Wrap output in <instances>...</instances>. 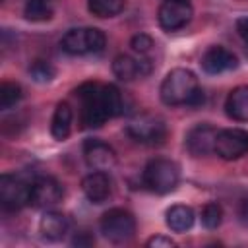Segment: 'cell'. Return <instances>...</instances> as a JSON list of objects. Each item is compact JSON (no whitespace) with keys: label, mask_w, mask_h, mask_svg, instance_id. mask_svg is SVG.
Here are the masks:
<instances>
[{"label":"cell","mask_w":248,"mask_h":248,"mask_svg":"<svg viewBox=\"0 0 248 248\" xmlns=\"http://www.w3.org/2000/svg\"><path fill=\"white\" fill-rule=\"evenodd\" d=\"M159 93H161V101L167 107H180V105L196 107L203 101V91L200 89L196 74L186 68L170 70L165 76Z\"/></svg>","instance_id":"6da1fadb"},{"label":"cell","mask_w":248,"mask_h":248,"mask_svg":"<svg viewBox=\"0 0 248 248\" xmlns=\"http://www.w3.org/2000/svg\"><path fill=\"white\" fill-rule=\"evenodd\" d=\"M76 95L81 105L79 122L83 128H99L108 120L107 108L103 105V85L87 81L76 89Z\"/></svg>","instance_id":"7a4b0ae2"},{"label":"cell","mask_w":248,"mask_h":248,"mask_svg":"<svg viewBox=\"0 0 248 248\" xmlns=\"http://www.w3.org/2000/svg\"><path fill=\"white\" fill-rule=\"evenodd\" d=\"M180 180V169L170 159H151L143 169V184L155 194H169Z\"/></svg>","instance_id":"3957f363"},{"label":"cell","mask_w":248,"mask_h":248,"mask_svg":"<svg viewBox=\"0 0 248 248\" xmlns=\"http://www.w3.org/2000/svg\"><path fill=\"white\" fill-rule=\"evenodd\" d=\"M107 39L105 33L97 27H78L66 31V35L60 41V46L64 52L72 56H83V54H97L105 48Z\"/></svg>","instance_id":"277c9868"},{"label":"cell","mask_w":248,"mask_h":248,"mask_svg":"<svg viewBox=\"0 0 248 248\" xmlns=\"http://www.w3.org/2000/svg\"><path fill=\"white\" fill-rule=\"evenodd\" d=\"M126 132L138 143H143V145H159L167 138V124L157 114L140 112V114H136L128 122Z\"/></svg>","instance_id":"5b68a950"},{"label":"cell","mask_w":248,"mask_h":248,"mask_svg":"<svg viewBox=\"0 0 248 248\" xmlns=\"http://www.w3.org/2000/svg\"><path fill=\"white\" fill-rule=\"evenodd\" d=\"M99 229L103 232V236L112 242V244H122L128 242L134 232H136V219L130 211L122 209V207H112L108 211L103 213Z\"/></svg>","instance_id":"8992f818"},{"label":"cell","mask_w":248,"mask_h":248,"mask_svg":"<svg viewBox=\"0 0 248 248\" xmlns=\"http://www.w3.org/2000/svg\"><path fill=\"white\" fill-rule=\"evenodd\" d=\"M33 180L21 174H2L0 176V203L6 211H17L25 207L31 200Z\"/></svg>","instance_id":"52a82bcc"},{"label":"cell","mask_w":248,"mask_h":248,"mask_svg":"<svg viewBox=\"0 0 248 248\" xmlns=\"http://www.w3.org/2000/svg\"><path fill=\"white\" fill-rule=\"evenodd\" d=\"M194 8L188 0H163L157 12L159 25L165 31H178L192 21Z\"/></svg>","instance_id":"ba28073f"},{"label":"cell","mask_w":248,"mask_h":248,"mask_svg":"<svg viewBox=\"0 0 248 248\" xmlns=\"http://www.w3.org/2000/svg\"><path fill=\"white\" fill-rule=\"evenodd\" d=\"M64 190L62 184L52 176H39L31 184V200L29 205L37 209H52L56 203L62 202Z\"/></svg>","instance_id":"9c48e42d"},{"label":"cell","mask_w":248,"mask_h":248,"mask_svg":"<svg viewBox=\"0 0 248 248\" xmlns=\"http://www.w3.org/2000/svg\"><path fill=\"white\" fill-rule=\"evenodd\" d=\"M248 151V132L240 128L219 130L215 141V153L225 161L240 159Z\"/></svg>","instance_id":"30bf717a"},{"label":"cell","mask_w":248,"mask_h":248,"mask_svg":"<svg viewBox=\"0 0 248 248\" xmlns=\"http://www.w3.org/2000/svg\"><path fill=\"white\" fill-rule=\"evenodd\" d=\"M217 134L219 130L211 124H196L186 134V149L194 157H205L209 153H215Z\"/></svg>","instance_id":"8fae6325"},{"label":"cell","mask_w":248,"mask_h":248,"mask_svg":"<svg viewBox=\"0 0 248 248\" xmlns=\"http://www.w3.org/2000/svg\"><path fill=\"white\" fill-rule=\"evenodd\" d=\"M83 159L89 169L93 170H110L116 165V153L114 149L105 143L103 140L91 138L83 143Z\"/></svg>","instance_id":"7c38bea8"},{"label":"cell","mask_w":248,"mask_h":248,"mask_svg":"<svg viewBox=\"0 0 248 248\" xmlns=\"http://www.w3.org/2000/svg\"><path fill=\"white\" fill-rule=\"evenodd\" d=\"M236 66H238L236 54L225 46H219V45L209 46L202 56V68L205 74H211V76L234 70Z\"/></svg>","instance_id":"4fadbf2b"},{"label":"cell","mask_w":248,"mask_h":248,"mask_svg":"<svg viewBox=\"0 0 248 248\" xmlns=\"http://www.w3.org/2000/svg\"><path fill=\"white\" fill-rule=\"evenodd\" d=\"M81 190L91 203H103L110 198L112 182L105 170H93L81 180Z\"/></svg>","instance_id":"5bb4252c"},{"label":"cell","mask_w":248,"mask_h":248,"mask_svg":"<svg viewBox=\"0 0 248 248\" xmlns=\"http://www.w3.org/2000/svg\"><path fill=\"white\" fill-rule=\"evenodd\" d=\"M151 66L145 58H136V56H130V54H118L112 62V72L118 79L122 81H132L136 78H141L145 74H149Z\"/></svg>","instance_id":"9a60e30c"},{"label":"cell","mask_w":248,"mask_h":248,"mask_svg":"<svg viewBox=\"0 0 248 248\" xmlns=\"http://www.w3.org/2000/svg\"><path fill=\"white\" fill-rule=\"evenodd\" d=\"M70 231V221L66 215H62L60 211H50L46 209L45 215L41 217L39 223V232L43 238L50 240V242H58L62 240Z\"/></svg>","instance_id":"2e32d148"},{"label":"cell","mask_w":248,"mask_h":248,"mask_svg":"<svg viewBox=\"0 0 248 248\" xmlns=\"http://www.w3.org/2000/svg\"><path fill=\"white\" fill-rule=\"evenodd\" d=\"M225 112L236 122H248V85H238L227 95Z\"/></svg>","instance_id":"e0dca14e"},{"label":"cell","mask_w":248,"mask_h":248,"mask_svg":"<svg viewBox=\"0 0 248 248\" xmlns=\"http://www.w3.org/2000/svg\"><path fill=\"white\" fill-rule=\"evenodd\" d=\"M72 120H74V112L72 107L68 103H58L52 114V122H50V134L54 140H66L72 132Z\"/></svg>","instance_id":"ac0fdd59"},{"label":"cell","mask_w":248,"mask_h":248,"mask_svg":"<svg viewBox=\"0 0 248 248\" xmlns=\"http://www.w3.org/2000/svg\"><path fill=\"white\" fill-rule=\"evenodd\" d=\"M165 221H167V227L170 231H174V232H186L194 225V211L188 205L176 203V205H172V207L167 209Z\"/></svg>","instance_id":"d6986e66"},{"label":"cell","mask_w":248,"mask_h":248,"mask_svg":"<svg viewBox=\"0 0 248 248\" xmlns=\"http://www.w3.org/2000/svg\"><path fill=\"white\" fill-rule=\"evenodd\" d=\"M54 14L52 0H27L23 6V16L29 21H46Z\"/></svg>","instance_id":"ffe728a7"},{"label":"cell","mask_w":248,"mask_h":248,"mask_svg":"<svg viewBox=\"0 0 248 248\" xmlns=\"http://www.w3.org/2000/svg\"><path fill=\"white\" fill-rule=\"evenodd\" d=\"M103 105L107 108L108 118L120 116L124 112V97L116 85H112V83L103 85Z\"/></svg>","instance_id":"44dd1931"},{"label":"cell","mask_w":248,"mask_h":248,"mask_svg":"<svg viewBox=\"0 0 248 248\" xmlns=\"http://www.w3.org/2000/svg\"><path fill=\"white\" fill-rule=\"evenodd\" d=\"M87 6L97 17H114L124 10V0H87Z\"/></svg>","instance_id":"7402d4cb"},{"label":"cell","mask_w":248,"mask_h":248,"mask_svg":"<svg viewBox=\"0 0 248 248\" xmlns=\"http://www.w3.org/2000/svg\"><path fill=\"white\" fill-rule=\"evenodd\" d=\"M21 99V87L14 81H4L0 85V108L8 110L12 107H16Z\"/></svg>","instance_id":"603a6c76"},{"label":"cell","mask_w":248,"mask_h":248,"mask_svg":"<svg viewBox=\"0 0 248 248\" xmlns=\"http://www.w3.org/2000/svg\"><path fill=\"white\" fill-rule=\"evenodd\" d=\"M221 221H223V209H221V205L215 203V202L205 203L203 209H202V225L205 229H211L213 231V229H217L221 225Z\"/></svg>","instance_id":"cb8c5ba5"},{"label":"cell","mask_w":248,"mask_h":248,"mask_svg":"<svg viewBox=\"0 0 248 248\" xmlns=\"http://www.w3.org/2000/svg\"><path fill=\"white\" fill-rule=\"evenodd\" d=\"M29 74H31V78L35 79V81H39V83H46V81H50L52 78H54V68L50 66V62H46V60H35L31 66H29Z\"/></svg>","instance_id":"d4e9b609"},{"label":"cell","mask_w":248,"mask_h":248,"mask_svg":"<svg viewBox=\"0 0 248 248\" xmlns=\"http://www.w3.org/2000/svg\"><path fill=\"white\" fill-rule=\"evenodd\" d=\"M130 46L134 48V52H138L140 56H149L151 50L155 48V41L145 35V33H140V35H134L132 41H130Z\"/></svg>","instance_id":"484cf974"},{"label":"cell","mask_w":248,"mask_h":248,"mask_svg":"<svg viewBox=\"0 0 248 248\" xmlns=\"http://www.w3.org/2000/svg\"><path fill=\"white\" fill-rule=\"evenodd\" d=\"M145 244H147V246H151V248H172V246H176V242H174L172 238L163 236V234L151 236V238H149Z\"/></svg>","instance_id":"4316f807"},{"label":"cell","mask_w":248,"mask_h":248,"mask_svg":"<svg viewBox=\"0 0 248 248\" xmlns=\"http://www.w3.org/2000/svg\"><path fill=\"white\" fill-rule=\"evenodd\" d=\"M236 31H238V35L242 37V41L248 45V16H244V17H240V19L236 21Z\"/></svg>","instance_id":"83f0119b"},{"label":"cell","mask_w":248,"mask_h":248,"mask_svg":"<svg viewBox=\"0 0 248 248\" xmlns=\"http://www.w3.org/2000/svg\"><path fill=\"white\" fill-rule=\"evenodd\" d=\"M238 217H240V223L248 229V196L240 202V207H238Z\"/></svg>","instance_id":"f1b7e54d"},{"label":"cell","mask_w":248,"mask_h":248,"mask_svg":"<svg viewBox=\"0 0 248 248\" xmlns=\"http://www.w3.org/2000/svg\"><path fill=\"white\" fill-rule=\"evenodd\" d=\"M72 244H76V246H89V244H93V238H91V236H85V232H79V234L72 240Z\"/></svg>","instance_id":"f546056e"}]
</instances>
